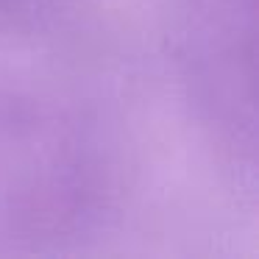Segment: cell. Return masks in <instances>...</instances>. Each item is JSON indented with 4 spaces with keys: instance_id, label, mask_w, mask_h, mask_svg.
I'll return each instance as SVG.
<instances>
[{
    "instance_id": "6da1fadb",
    "label": "cell",
    "mask_w": 259,
    "mask_h": 259,
    "mask_svg": "<svg viewBox=\"0 0 259 259\" xmlns=\"http://www.w3.org/2000/svg\"><path fill=\"white\" fill-rule=\"evenodd\" d=\"M114 201V159L98 123L42 87L0 81V253L62 251Z\"/></svg>"
},
{
    "instance_id": "7a4b0ae2",
    "label": "cell",
    "mask_w": 259,
    "mask_h": 259,
    "mask_svg": "<svg viewBox=\"0 0 259 259\" xmlns=\"http://www.w3.org/2000/svg\"><path fill=\"white\" fill-rule=\"evenodd\" d=\"M184 62L192 95L223 148L253 162V0H190Z\"/></svg>"
},
{
    "instance_id": "3957f363",
    "label": "cell",
    "mask_w": 259,
    "mask_h": 259,
    "mask_svg": "<svg viewBox=\"0 0 259 259\" xmlns=\"http://www.w3.org/2000/svg\"><path fill=\"white\" fill-rule=\"evenodd\" d=\"M64 6L67 0H0V25L36 34L51 28L64 12Z\"/></svg>"
}]
</instances>
